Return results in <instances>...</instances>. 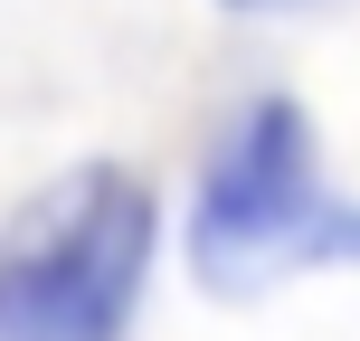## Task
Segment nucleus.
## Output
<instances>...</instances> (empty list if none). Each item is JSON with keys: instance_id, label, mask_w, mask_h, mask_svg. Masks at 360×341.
Returning a JSON list of instances; mask_svg holds the SVG:
<instances>
[{"instance_id": "nucleus-3", "label": "nucleus", "mask_w": 360, "mask_h": 341, "mask_svg": "<svg viewBox=\"0 0 360 341\" xmlns=\"http://www.w3.org/2000/svg\"><path fill=\"white\" fill-rule=\"evenodd\" d=\"M237 10H294V0H237Z\"/></svg>"}, {"instance_id": "nucleus-1", "label": "nucleus", "mask_w": 360, "mask_h": 341, "mask_svg": "<svg viewBox=\"0 0 360 341\" xmlns=\"http://www.w3.org/2000/svg\"><path fill=\"white\" fill-rule=\"evenodd\" d=\"M152 190L124 162H86L38 190L0 237V341H114L152 266Z\"/></svg>"}, {"instance_id": "nucleus-2", "label": "nucleus", "mask_w": 360, "mask_h": 341, "mask_svg": "<svg viewBox=\"0 0 360 341\" xmlns=\"http://www.w3.org/2000/svg\"><path fill=\"white\" fill-rule=\"evenodd\" d=\"M323 247H360V218L332 209L313 171V133L294 105H247V124L218 143L209 199H199V266L218 285H247L275 266H313Z\"/></svg>"}]
</instances>
